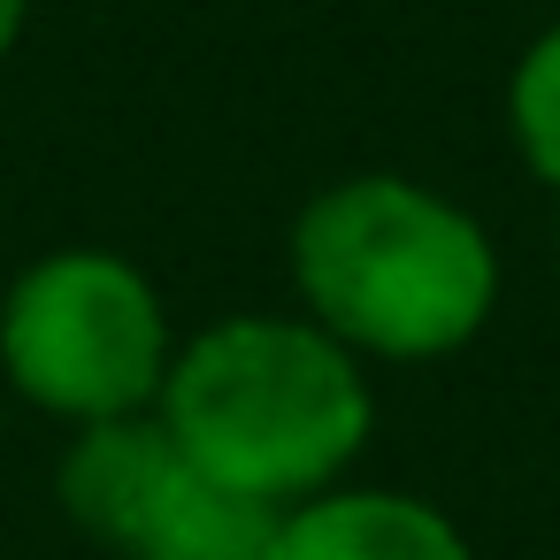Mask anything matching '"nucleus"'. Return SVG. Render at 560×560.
Segmentation results:
<instances>
[{"label": "nucleus", "instance_id": "1", "mask_svg": "<svg viewBox=\"0 0 560 560\" xmlns=\"http://www.w3.org/2000/svg\"><path fill=\"white\" fill-rule=\"evenodd\" d=\"M154 415L192 468L292 514L338 491L369 453L376 392L369 361L307 315H223L192 346H177Z\"/></svg>", "mask_w": 560, "mask_h": 560}, {"label": "nucleus", "instance_id": "2", "mask_svg": "<svg viewBox=\"0 0 560 560\" xmlns=\"http://www.w3.org/2000/svg\"><path fill=\"white\" fill-rule=\"evenodd\" d=\"M292 292L361 361H445L491 323L499 254L460 200L399 170H361L300 208Z\"/></svg>", "mask_w": 560, "mask_h": 560}, {"label": "nucleus", "instance_id": "3", "mask_svg": "<svg viewBox=\"0 0 560 560\" xmlns=\"http://www.w3.org/2000/svg\"><path fill=\"white\" fill-rule=\"evenodd\" d=\"M177 338L154 277L108 246H55L0 292V376L55 422L147 415Z\"/></svg>", "mask_w": 560, "mask_h": 560}, {"label": "nucleus", "instance_id": "4", "mask_svg": "<svg viewBox=\"0 0 560 560\" xmlns=\"http://www.w3.org/2000/svg\"><path fill=\"white\" fill-rule=\"evenodd\" d=\"M269 560H476V552L445 506L384 483H338L277 522Z\"/></svg>", "mask_w": 560, "mask_h": 560}, {"label": "nucleus", "instance_id": "5", "mask_svg": "<svg viewBox=\"0 0 560 560\" xmlns=\"http://www.w3.org/2000/svg\"><path fill=\"white\" fill-rule=\"evenodd\" d=\"M277 522H284L277 506H261V499L215 483V476L192 468L185 445H177V460H170V468L154 476V491L139 499V514H131L116 560H269Z\"/></svg>", "mask_w": 560, "mask_h": 560}, {"label": "nucleus", "instance_id": "6", "mask_svg": "<svg viewBox=\"0 0 560 560\" xmlns=\"http://www.w3.org/2000/svg\"><path fill=\"white\" fill-rule=\"evenodd\" d=\"M506 131L537 185L560 192V24H545L506 78Z\"/></svg>", "mask_w": 560, "mask_h": 560}, {"label": "nucleus", "instance_id": "7", "mask_svg": "<svg viewBox=\"0 0 560 560\" xmlns=\"http://www.w3.org/2000/svg\"><path fill=\"white\" fill-rule=\"evenodd\" d=\"M24 24H32V0H0V62L16 55V39H24Z\"/></svg>", "mask_w": 560, "mask_h": 560}]
</instances>
